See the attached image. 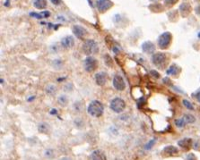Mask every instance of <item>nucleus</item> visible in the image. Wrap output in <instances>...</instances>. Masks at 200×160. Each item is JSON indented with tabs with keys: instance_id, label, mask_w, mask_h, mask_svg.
I'll return each instance as SVG.
<instances>
[{
	"instance_id": "ddd939ff",
	"label": "nucleus",
	"mask_w": 200,
	"mask_h": 160,
	"mask_svg": "<svg viewBox=\"0 0 200 160\" xmlns=\"http://www.w3.org/2000/svg\"><path fill=\"white\" fill-rule=\"evenodd\" d=\"M89 158L95 159V160H105L106 159V156H105V154L101 150H95L91 154Z\"/></svg>"
},
{
	"instance_id": "f8f14e48",
	"label": "nucleus",
	"mask_w": 200,
	"mask_h": 160,
	"mask_svg": "<svg viewBox=\"0 0 200 160\" xmlns=\"http://www.w3.org/2000/svg\"><path fill=\"white\" fill-rule=\"evenodd\" d=\"M142 49H143L144 52L148 53V54H151V53H153L155 50V47H154V45L152 43V42L146 41V42H144V43H143Z\"/></svg>"
},
{
	"instance_id": "2eb2a0df",
	"label": "nucleus",
	"mask_w": 200,
	"mask_h": 160,
	"mask_svg": "<svg viewBox=\"0 0 200 160\" xmlns=\"http://www.w3.org/2000/svg\"><path fill=\"white\" fill-rule=\"evenodd\" d=\"M180 72V68H178L177 66H175V65H173V66H172L170 68H169V70L167 71V73L168 74H171V75H177V74Z\"/></svg>"
},
{
	"instance_id": "aec40b11",
	"label": "nucleus",
	"mask_w": 200,
	"mask_h": 160,
	"mask_svg": "<svg viewBox=\"0 0 200 160\" xmlns=\"http://www.w3.org/2000/svg\"><path fill=\"white\" fill-rule=\"evenodd\" d=\"M183 118L185 119L186 123H194L195 122V117L193 115H190V114H187L185 115Z\"/></svg>"
},
{
	"instance_id": "9b49d317",
	"label": "nucleus",
	"mask_w": 200,
	"mask_h": 160,
	"mask_svg": "<svg viewBox=\"0 0 200 160\" xmlns=\"http://www.w3.org/2000/svg\"><path fill=\"white\" fill-rule=\"evenodd\" d=\"M61 44L65 48H71L75 45V39H74L72 36H67L62 39Z\"/></svg>"
},
{
	"instance_id": "1a4fd4ad",
	"label": "nucleus",
	"mask_w": 200,
	"mask_h": 160,
	"mask_svg": "<svg viewBox=\"0 0 200 160\" xmlns=\"http://www.w3.org/2000/svg\"><path fill=\"white\" fill-rule=\"evenodd\" d=\"M73 32L78 39H83L85 37V35L87 34V30L82 26L76 25L73 28Z\"/></svg>"
},
{
	"instance_id": "9d476101",
	"label": "nucleus",
	"mask_w": 200,
	"mask_h": 160,
	"mask_svg": "<svg viewBox=\"0 0 200 160\" xmlns=\"http://www.w3.org/2000/svg\"><path fill=\"white\" fill-rule=\"evenodd\" d=\"M95 81H96V83L98 85H100V86H103V85L107 81V73L104 72H100L96 73Z\"/></svg>"
},
{
	"instance_id": "4468645a",
	"label": "nucleus",
	"mask_w": 200,
	"mask_h": 160,
	"mask_svg": "<svg viewBox=\"0 0 200 160\" xmlns=\"http://www.w3.org/2000/svg\"><path fill=\"white\" fill-rule=\"evenodd\" d=\"M33 5L38 9H43L47 6L46 0H34Z\"/></svg>"
},
{
	"instance_id": "6ab92c4d",
	"label": "nucleus",
	"mask_w": 200,
	"mask_h": 160,
	"mask_svg": "<svg viewBox=\"0 0 200 160\" xmlns=\"http://www.w3.org/2000/svg\"><path fill=\"white\" fill-rule=\"evenodd\" d=\"M58 101L61 106H67V103H68L67 98L66 97V96H60V97L58 98Z\"/></svg>"
},
{
	"instance_id": "f257e3e1",
	"label": "nucleus",
	"mask_w": 200,
	"mask_h": 160,
	"mask_svg": "<svg viewBox=\"0 0 200 160\" xmlns=\"http://www.w3.org/2000/svg\"><path fill=\"white\" fill-rule=\"evenodd\" d=\"M103 110H104V108H103L102 104L97 100H93L92 102H91L88 106V109H87L89 114L93 117L101 116V114H103Z\"/></svg>"
},
{
	"instance_id": "20e7f679",
	"label": "nucleus",
	"mask_w": 200,
	"mask_h": 160,
	"mask_svg": "<svg viewBox=\"0 0 200 160\" xmlns=\"http://www.w3.org/2000/svg\"><path fill=\"white\" fill-rule=\"evenodd\" d=\"M172 41V35L170 32H164L158 39V45L162 49H166L170 46Z\"/></svg>"
},
{
	"instance_id": "0eeeda50",
	"label": "nucleus",
	"mask_w": 200,
	"mask_h": 160,
	"mask_svg": "<svg viewBox=\"0 0 200 160\" xmlns=\"http://www.w3.org/2000/svg\"><path fill=\"white\" fill-rule=\"evenodd\" d=\"M113 86H114V88L116 90H119V91H122V90H125L126 83H125L123 78L120 75L114 76V78H113Z\"/></svg>"
},
{
	"instance_id": "dca6fc26",
	"label": "nucleus",
	"mask_w": 200,
	"mask_h": 160,
	"mask_svg": "<svg viewBox=\"0 0 200 160\" xmlns=\"http://www.w3.org/2000/svg\"><path fill=\"white\" fill-rule=\"evenodd\" d=\"M178 145H180L181 147H182V148H184L185 149L186 148L188 149L191 145V140H189V139H185V140L181 141L180 142H178Z\"/></svg>"
},
{
	"instance_id": "393cba45",
	"label": "nucleus",
	"mask_w": 200,
	"mask_h": 160,
	"mask_svg": "<svg viewBox=\"0 0 200 160\" xmlns=\"http://www.w3.org/2000/svg\"><path fill=\"white\" fill-rule=\"evenodd\" d=\"M153 143H154V141H151V143H148V144H147V145L145 146V148H146V149H149V147L151 148V147H152V145H153Z\"/></svg>"
},
{
	"instance_id": "cd10ccee",
	"label": "nucleus",
	"mask_w": 200,
	"mask_h": 160,
	"mask_svg": "<svg viewBox=\"0 0 200 160\" xmlns=\"http://www.w3.org/2000/svg\"><path fill=\"white\" fill-rule=\"evenodd\" d=\"M88 1H89V3H90V5H91V6H92V3L91 2V0H88Z\"/></svg>"
},
{
	"instance_id": "39448f33",
	"label": "nucleus",
	"mask_w": 200,
	"mask_h": 160,
	"mask_svg": "<svg viewBox=\"0 0 200 160\" xmlns=\"http://www.w3.org/2000/svg\"><path fill=\"white\" fill-rule=\"evenodd\" d=\"M98 67V61L93 57H88L85 60V69L87 72H92Z\"/></svg>"
},
{
	"instance_id": "a878e982",
	"label": "nucleus",
	"mask_w": 200,
	"mask_h": 160,
	"mask_svg": "<svg viewBox=\"0 0 200 160\" xmlns=\"http://www.w3.org/2000/svg\"><path fill=\"white\" fill-rule=\"evenodd\" d=\"M195 97H196V99L200 102V91H198L197 94H195Z\"/></svg>"
},
{
	"instance_id": "a211bd4d",
	"label": "nucleus",
	"mask_w": 200,
	"mask_h": 160,
	"mask_svg": "<svg viewBox=\"0 0 200 160\" xmlns=\"http://www.w3.org/2000/svg\"><path fill=\"white\" fill-rule=\"evenodd\" d=\"M39 131L40 132H42V133H47L49 131V125L46 123H42L39 125Z\"/></svg>"
},
{
	"instance_id": "6e6552de",
	"label": "nucleus",
	"mask_w": 200,
	"mask_h": 160,
	"mask_svg": "<svg viewBox=\"0 0 200 160\" xmlns=\"http://www.w3.org/2000/svg\"><path fill=\"white\" fill-rule=\"evenodd\" d=\"M112 6V2L110 0H98L97 1V7L100 12L103 13L109 10Z\"/></svg>"
},
{
	"instance_id": "4be33fe9",
	"label": "nucleus",
	"mask_w": 200,
	"mask_h": 160,
	"mask_svg": "<svg viewBox=\"0 0 200 160\" xmlns=\"http://www.w3.org/2000/svg\"><path fill=\"white\" fill-rule=\"evenodd\" d=\"M46 91H47L48 94H54L55 91H56V87L53 86V85H49V86H48Z\"/></svg>"
},
{
	"instance_id": "412c9836",
	"label": "nucleus",
	"mask_w": 200,
	"mask_h": 160,
	"mask_svg": "<svg viewBox=\"0 0 200 160\" xmlns=\"http://www.w3.org/2000/svg\"><path fill=\"white\" fill-rule=\"evenodd\" d=\"M186 123H186V121H185L184 118H182V119H178V120L175 121V124H176L178 127H183Z\"/></svg>"
},
{
	"instance_id": "bb28decb",
	"label": "nucleus",
	"mask_w": 200,
	"mask_h": 160,
	"mask_svg": "<svg viewBox=\"0 0 200 160\" xmlns=\"http://www.w3.org/2000/svg\"><path fill=\"white\" fill-rule=\"evenodd\" d=\"M50 1L52 2V3H53L54 5H58L61 1H60V0H50Z\"/></svg>"
},
{
	"instance_id": "5701e85b",
	"label": "nucleus",
	"mask_w": 200,
	"mask_h": 160,
	"mask_svg": "<svg viewBox=\"0 0 200 160\" xmlns=\"http://www.w3.org/2000/svg\"><path fill=\"white\" fill-rule=\"evenodd\" d=\"M183 104H184V106H186L187 108H188V109H190V110H192L193 109V106H192V105H191V103H189L188 100H186V99H184L183 100Z\"/></svg>"
},
{
	"instance_id": "f03ea898",
	"label": "nucleus",
	"mask_w": 200,
	"mask_h": 160,
	"mask_svg": "<svg viewBox=\"0 0 200 160\" xmlns=\"http://www.w3.org/2000/svg\"><path fill=\"white\" fill-rule=\"evenodd\" d=\"M98 45L94 40L88 39L83 45V50L87 56H92L98 52Z\"/></svg>"
},
{
	"instance_id": "423d86ee",
	"label": "nucleus",
	"mask_w": 200,
	"mask_h": 160,
	"mask_svg": "<svg viewBox=\"0 0 200 160\" xmlns=\"http://www.w3.org/2000/svg\"><path fill=\"white\" fill-rule=\"evenodd\" d=\"M153 63H154L155 66H159V67H162L163 65H165L166 63V56L162 53H157V54H154L153 56Z\"/></svg>"
},
{
	"instance_id": "f3484780",
	"label": "nucleus",
	"mask_w": 200,
	"mask_h": 160,
	"mask_svg": "<svg viewBox=\"0 0 200 160\" xmlns=\"http://www.w3.org/2000/svg\"><path fill=\"white\" fill-rule=\"evenodd\" d=\"M164 152H165L166 154H168L169 156H172V155L176 154V153L178 152V150H177V148H176L170 146V147H167V148H165V149H164Z\"/></svg>"
},
{
	"instance_id": "7ed1b4c3",
	"label": "nucleus",
	"mask_w": 200,
	"mask_h": 160,
	"mask_svg": "<svg viewBox=\"0 0 200 160\" xmlns=\"http://www.w3.org/2000/svg\"><path fill=\"white\" fill-rule=\"evenodd\" d=\"M126 108L125 101L120 98H116L110 102V109L115 113H121Z\"/></svg>"
},
{
	"instance_id": "b1692460",
	"label": "nucleus",
	"mask_w": 200,
	"mask_h": 160,
	"mask_svg": "<svg viewBox=\"0 0 200 160\" xmlns=\"http://www.w3.org/2000/svg\"><path fill=\"white\" fill-rule=\"evenodd\" d=\"M150 73H151V74H153V75L155 78H159V77H160V74L158 73L156 71H151V72H150Z\"/></svg>"
}]
</instances>
